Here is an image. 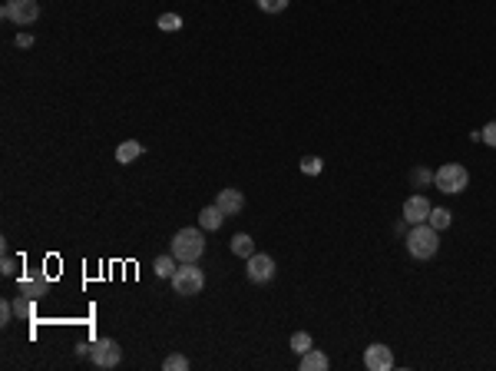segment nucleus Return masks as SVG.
<instances>
[{"label":"nucleus","instance_id":"obj_1","mask_svg":"<svg viewBox=\"0 0 496 371\" xmlns=\"http://www.w3.org/2000/svg\"><path fill=\"white\" fill-rule=\"evenodd\" d=\"M169 252L179 259V262H199L206 255V229L202 226H192V229H179L173 235V249Z\"/></svg>","mask_w":496,"mask_h":371},{"label":"nucleus","instance_id":"obj_2","mask_svg":"<svg viewBox=\"0 0 496 371\" xmlns=\"http://www.w3.org/2000/svg\"><path fill=\"white\" fill-rule=\"evenodd\" d=\"M440 249V232L430 226V222H420V226H414L410 229V235H407V252L414 255V259H420V262H427V259H434Z\"/></svg>","mask_w":496,"mask_h":371},{"label":"nucleus","instance_id":"obj_3","mask_svg":"<svg viewBox=\"0 0 496 371\" xmlns=\"http://www.w3.org/2000/svg\"><path fill=\"white\" fill-rule=\"evenodd\" d=\"M434 186H437L440 193H447V196H457V193H463L470 186V173H467V166H460V162H443L437 173H434Z\"/></svg>","mask_w":496,"mask_h":371},{"label":"nucleus","instance_id":"obj_4","mask_svg":"<svg viewBox=\"0 0 496 371\" xmlns=\"http://www.w3.org/2000/svg\"><path fill=\"white\" fill-rule=\"evenodd\" d=\"M169 282H173V289L179 292V295H199V292L206 289V272H202L196 262H182Z\"/></svg>","mask_w":496,"mask_h":371},{"label":"nucleus","instance_id":"obj_5","mask_svg":"<svg viewBox=\"0 0 496 371\" xmlns=\"http://www.w3.org/2000/svg\"><path fill=\"white\" fill-rule=\"evenodd\" d=\"M40 17V4L36 0H7L4 4V20L17 23V27H30Z\"/></svg>","mask_w":496,"mask_h":371},{"label":"nucleus","instance_id":"obj_6","mask_svg":"<svg viewBox=\"0 0 496 371\" xmlns=\"http://www.w3.org/2000/svg\"><path fill=\"white\" fill-rule=\"evenodd\" d=\"M90 361L96 368H116L123 361V351H119V345H116L113 338H100V341L90 345Z\"/></svg>","mask_w":496,"mask_h":371},{"label":"nucleus","instance_id":"obj_7","mask_svg":"<svg viewBox=\"0 0 496 371\" xmlns=\"http://www.w3.org/2000/svg\"><path fill=\"white\" fill-rule=\"evenodd\" d=\"M248 266H245V272H248V278H252L255 285H265V282H272L275 278V259L265 252H255L252 259H245Z\"/></svg>","mask_w":496,"mask_h":371},{"label":"nucleus","instance_id":"obj_8","mask_svg":"<svg viewBox=\"0 0 496 371\" xmlns=\"http://www.w3.org/2000/svg\"><path fill=\"white\" fill-rule=\"evenodd\" d=\"M430 202H427V196H410L404 202V222H410V226H420V222H427V216H430Z\"/></svg>","mask_w":496,"mask_h":371},{"label":"nucleus","instance_id":"obj_9","mask_svg":"<svg viewBox=\"0 0 496 371\" xmlns=\"http://www.w3.org/2000/svg\"><path fill=\"white\" fill-rule=\"evenodd\" d=\"M364 365H368V371H391L394 368V355L387 345H370L368 351H364Z\"/></svg>","mask_w":496,"mask_h":371},{"label":"nucleus","instance_id":"obj_10","mask_svg":"<svg viewBox=\"0 0 496 371\" xmlns=\"http://www.w3.org/2000/svg\"><path fill=\"white\" fill-rule=\"evenodd\" d=\"M215 206L225 212V216H239L245 209V196L239 193V189H222L219 196H215Z\"/></svg>","mask_w":496,"mask_h":371},{"label":"nucleus","instance_id":"obj_11","mask_svg":"<svg viewBox=\"0 0 496 371\" xmlns=\"http://www.w3.org/2000/svg\"><path fill=\"white\" fill-rule=\"evenodd\" d=\"M46 289H50V278H46L43 272L20 278V292H23V295H30V299H40V295H46Z\"/></svg>","mask_w":496,"mask_h":371},{"label":"nucleus","instance_id":"obj_12","mask_svg":"<svg viewBox=\"0 0 496 371\" xmlns=\"http://www.w3.org/2000/svg\"><path fill=\"white\" fill-rule=\"evenodd\" d=\"M225 219H229V216H225V212H222L219 206H206L202 212H199V226H202L206 232L222 229V222H225Z\"/></svg>","mask_w":496,"mask_h":371},{"label":"nucleus","instance_id":"obj_13","mask_svg":"<svg viewBox=\"0 0 496 371\" xmlns=\"http://www.w3.org/2000/svg\"><path fill=\"white\" fill-rule=\"evenodd\" d=\"M142 152H146V150H142V143H139V139H126V143H119V146H116V162L129 166V162H136Z\"/></svg>","mask_w":496,"mask_h":371},{"label":"nucleus","instance_id":"obj_14","mask_svg":"<svg viewBox=\"0 0 496 371\" xmlns=\"http://www.w3.org/2000/svg\"><path fill=\"white\" fill-rule=\"evenodd\" d=\"M328 365H331V361H328V355H324V351H304V355H301V371H328Z\"/></svg>","mask_w":496,"mask_h":371},{"label":"nucleus","instance_id":"obj_15","mask_svg":"<svg viewBox=\"0 0 496 371\" xmlns=\"http://www.w3.org/2000/svg\"><path fill=\"white\" fill-rule=\"evenodd\" d=\"M232 255H239V259H252L255 255V242L252 235H245V232H239V235H232Z\"/></svg>","mask_w":496,"mask_h":371},{"label":"nucleus","instance_id":"obj_16","mask_svg":"<svg viewBox=\"0 0 496 371\" xmlns=\"http://www.w3.org/2000/svg\"><path fill=\"white\" fill-rule=\"evenodd\" d=\"M175 268H179V259H175L173 252H169V255H159V259H156V275H159V278H173Z\"/></svg>","mask_w":496,"mask_h":371},{"label":"nucleus","instance_id":"obj_17","mask_svg":"<svg viewBox=\"0 0 496 371\" xmlns=\"http://www.w3.org/2000/svg\"><path fill=\"white\" fill-rule=\"evenodd\" d=\"M427 222H430V226H434V229H437V232H443V229H450L453 216H450V209H430Z\"/></svg>","mask_w":496,"mask_h":371},{"label":"nucleus","instance_id":"obj_18","mask_svg":"<svg viewBox=\"0 0 496 371\" xmlns=\"http://www.w3.org/2000/svg\"><path fill=\"white\" fill-rule=\"evenodd\" d=\"M34 299H30V295H17V299H13V315H17V318H34Z\"/></svg>","mask_w":496,"mask_h":371},{"label":"nucleus","instance_id":"obj_19","mask_svg":"<svg viewBox=\"0 0 496 371\" xmlns=\"http://www.w3.org/2000/svg\"><path fill=\"white\" fill-rule=\"evenodd\" d=\"M156 27L166 30V34H175V30H182V17H179V13H159Z\"/></svg>","mask_w":496,"mask_h":371},{"label":"nucleus","instance_id":"obj_20","mask_svg":"<svg viewBox=\"0 0 496 371\" xmlns=\"http://www.w3.org/2000/svg\"><path fill=\"white\" fill-rule=\"evenodd\" d=\"M311 335H308V332H295V335H291V348H295V351H298V355H304V351H311Z\"/></svg>","mask_w":496,"mask_h":371},{"label":"nucleus","instance_id":"obj_21","mask_svg":"<svg viewBox=\"0 0 496 371\" xmlns=\"http://www.w3.org/2000/svg\"><path fill=\"white\" fill-rule=\"evenodd\" d=\"M162 368H166V371H189V358L175 351V355H169V358L162 361Z\"/></svg>","mask_w":496,"mask_h":371},{"label":"nucleus","instance_id":"obj_22","mask_svg":"<svg viewBox=\"0 0 496 371\" xmlns=\"http://www.w3.org/2000/svg\"><path fill=\"white\" fill-rule=\"evenodd\" d=\"M255 4H258V11H265V13H281L291 0H255Z\"/></svg>","mask_w":496,"mask_h":371},{"label":"nucleus","instance_id":"obj_23","mask_svg":"<svg viewBox=\"0 0 496 371\" xmlns=\"http://www.w3.org/2000/svg\"><path fill=\"white\" fill-rule=\"evenodd\" d=\"M0 272H4V275L11 278V275H17V259H13L11 252H4V262H0Z\"/></svg>","mask_w":496,"mask_h":371},{"label":"nucleus","instance_id":"obj_24","mask_svg":"<svg viewBox=\"0 0 496 371\" xmlns=\"http://www.w3.org/2000/svg\"><path fill=\"white\" fill-rule=\"evenodd\" d=\"M480 139H483L486 146H493L496 150V123H486V126L480 129Z\"/></svg>","mask_w":496,"mask_h":371},{"label":"nucleus","instance_id":"obj_25","mask_svg":"<svg viewBox=\"0 0 496 371\" xmlns=\"http://www.w3.org/2000/svg\"><path fill=\"white\" fill-rule=\"evenodd\" d=\"M13 318V301H0V325H11Z\"/></svg>","mask_w":496,"mask_h":371},{"label":"nucleus","instance_id":"obj_26","mask_svg":"<svg viewBox=\"0 0 496 371\" xmlns=\"http://www.w3.org/2000/svg\"><path fill=\"white\" fill-rule=\"evenodd\" d=\"M301 169H304V173H321V160H314V156H308V160L301 162Z\"/></svg>","mask_w":496,"mask_h":371},{"label":"nucleus","instance_id":"obj_27","mask_svg":"<svg viewBox=\"0 0 496 371\" xmlns=\"http://www.w3.org/2000/svg\"><path fill=\"white\" fill-rule=\"evenodd\" d=\"M410 179H414V183H434V173H427V169H414Z\"/></svg>","mask_w":496,"mask_h":371},{"label":"nucleus","instance_id":"obj_28","mask_svg":"<svg viewBox=\"0 0 496 371\" xmlns=\"http://www.w3.org/2000/svg\"><path fill=\"white\" fill-rule=\"evenodd\" d=\"M17 46H23V50H27V46H34V37H30V34H17Z\"/></svg>","mask_w":496,"mask_h":371}]
</instances>
